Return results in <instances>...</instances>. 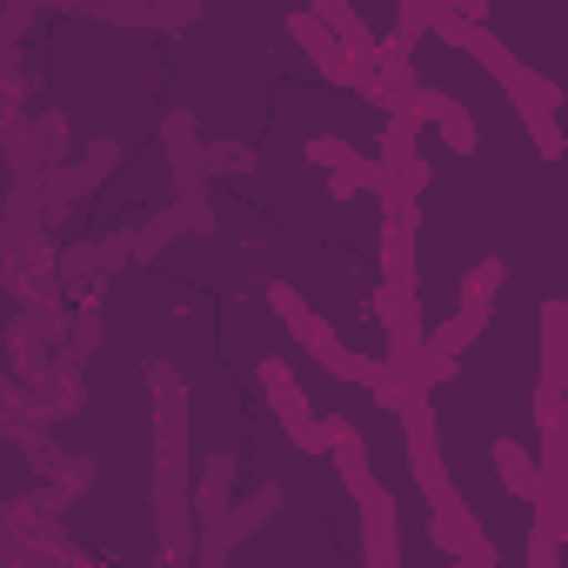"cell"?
Listing matches in <instances>:
<instances>
[{"label":"cell","mask_w":568,"mask_h":568,"mask_svg":"<svg viewBox=\"0 0 568 568\" xmlns=\"http://www.w3.org/2000/svg\"><path fill=\"white\" fill-rule=\"evenodd\" d=\"M214 227V201L207 194H181L174 207H161L148 227H134V261H154L174 234H207Z\"/></svg>","instance_id":"7a4b0ae2"},{"label":"cell","mask_w":568,"mask_h":568,"mask_svg":"<svg viewBox=\"0 0 568 568\" xmlns=\"http://www.w3.org/2000/svg\"><path fill=\"white\" fill-rule=\"evenodd\" d=\"M402 428H408V475H415V488L428 495V508H448V501H462V495H455V481H448V462H442V428H435V408H428V395H408V408H402Z\"/></svg>","instance_id":"6da1fadb"},{"label":"cell","mask_w":568,"mask_h":568,"mask_svg":"<svg viewBox=\"0 0 568 568\" xmlns=\"http://www.w3.org/2000/svg\"><path fill=\"white\" fill-rule=\"evenodd\" d=\"M528 568H561V541L541 535V528H528Z\"/></svg>","instance_id":"ac0fdd59"},{"label":"cell","mask_w":568,"mask_h":568,"mask_svg":"<svg viewBox=\"0 0 568 568\" xmlns=\"http://www.w3.org/2000/svg\"><path fill=\"white\" fill-rule=\"evenodd\" d=\"M161 141L174 148V181H181V194H201V181L214 174V148H194V121H187V114H168V121H161Z\"/></svg>","instance_id":"8992f818"},{"label":"cell","mask_w":568,"mask_h":568,"mask_svg":"<svg viewBox=\"0 0 568 568\" xmlns=\"http://www.w3.org/2000/svg\"><path fill=\"white\" fill-rule=\"evenodd\" d=\"M495 475H501V488H508L515 501H535V495H541V462H535L515 435L495 442Z\"/></svg>","instance_id":"8fae6325"},{"label":"cell","mask_w":568,"mask_h":568,"mask_svg":"<svg viewBox=\"0 0 568 568\" xmlns=\"http://www.w3.org/2000/svg\"><path fill=\"white\" fill-rule=\"evenodd\" d=\"M481 328H488V315H468V308H455L448 322H435V328H428V362H422L428 388H435V382H455L462 348H468V342H481Z\"/></svg>","instance_id":"3957f363"},{"label":"cell","mask_w":568,"mask_h":568,"mask_svg":"<svg viewBox=\"0 0 568 568\" xmlns=\"http://www.w3.org/2000/svg\"><path fill=\"white\" fill-rule=\"evenodd\" d=\"M428 535H435V548L442 555H475V541H481V521L468 515V501H448V508H428Z\"/></svg>","instance_id":"7c38bea8"},{"label":"cell","mask_w":568,"mask_h":568,"mask_svg":"<svg viewBox=\"0 0 568 568\" xmlns=\"http://www.w3.org/2000/svg\"><path fill=\"white\" fill-rule=\"evenodd\" d=\"M227 488H234V455H214L194 481V515L201 528H234V508H227Z\"/></svg>","instance_id":"ba28073f"},{"label":"cell","mask_w":568,"mask_h":568,"mask_svg":"<svg viewBox=\"0 0 568 568\" xmlns=\"http://www.w3.org/2000/svg\"><path fill=\"white\" fill-rule=\"evenodd\" d=\"M68 348H74V362L101 348V315H94V308H81V315H74V342H68Z\"/></svg>","instance_id":"e0dca14e"},{"label":"cell","mask_w":568,"mask_h":568,"mask_svg":"<svg viewBox=\"0 0 568 568\" xmlns=\"http://www.w3.org/2000/svg\"><path fill=\"white\" fill-rule=\"evenodd\" d=\"M335 468H342V488L362 501V495H375L382 481H375V468H368V435L342 415V428H335Z\"/></svg>","instance_id":"9c48e42d"},{"label":"cell","mask_w":568,"mask_h":568,"mask_svg":"<svg viewBox=\"0 0 568 568\" xmlns=\"http://www.w3.org/2000/svg\"><path fill=\"white\" fill-rule=\"evenodd\" d=\"M34 148H41V168L54 174V168H68L61 154H68V114H41L34 121Z\"/></svg>","instance_id":"5bb4252c"},{"label":"cell","mask_w":568,"mask_h":568,"mask_svg":"<svg viewBox=\"0 0 568 568\" xmlns=\"http://www.w3.org/2000/svg\"><path fill=\"white\" fill-rule=\"evenodd\" d=\"M288 34H295V41H302V54L322 68V81H335V88H355V61H348V48H342V41H335V34L315 21V8H308V14H295V21H288Z\"/></svg>","instance_id":"5b68a950"},{"label":"cell","mask_w":568,"mask_h":568,"mask_svg":"<svg viewBox=\"0 0 568 568\" xmlns=\"http://www.w3.org/2000/svg\"><path fill=\"white\" fill-rule=\"evenodd\" d=\"M535 388L568 395V302H541V368Z\"/></svg>","instance_id":"52a82bcc"},{"label":"cell","mask_w":568,"mask_h":568,"mask_svg":"<svg viewBox=\"0 0 568 568\" xmlns=\"http://www.w3.org/2000/svg\"><path fill=\"white\" fill-rule=\"evenodd\" d=\"M375 161H382L388 174H402V168L415 161V128H402V121H388V128H382V154H375Z\"/></svg>","instance_id":"2e32d148"},{"label":"cell","mask_w":568,"mask_h":568,"mask_svg":"<svg viewBox=\"0 0 568 568\" xmlns=\"http://www.w3.org/2000/svg\"><path fill=\"white\" fill-rule=\"evenodd\" d=\"M302 154H308V161H315V168H322V174H348V168H355V161H362V154H355V148H348V141H342V134H315V141H308V148H302Z\"/></svg>","instance_id":"9a60e30c"},{"label":"cell","mask_w":568,"mask_h":568,"mask_svg":"<svg viewBox=\"0 0 568 568\" xmlns=\"http://www.w3.org/2000/svg\"><path fill=\"white\" fill-rule=\"evenodd\" d=\"M375 254H382V288H408L415 295V227H402V221H382V241H375Z\"/></svg>","instance_id":"30bf717a"},{"label":"cell","mask_w":568,"mask_h":568,"mask_svg":"<svg viewBox=\"0 0 568 568\" xmlns=\"http://www.w3.org/2000/svg\"><path fill=\"white\" fill-rule=\"evenodd\" d=\"M561 422H568V402H561Z\"/></svg>","instance_id":"d6986e66"},{"label":"cell","mask_w":568,"mask_h":568,"mask_svg":"<svg viewBox=\"0 0 568 568\" xmlns=\"http://www.w3.org/2000/svg\"><path fill=\"white\" fill-rule=\"evenodd\" d=\"M362 555H368V568H402V528H395V495L388 488L362 495Z\"/></svg>","instance_id":"277c9868"},{"label":"cell","mask_w":568,"mask_h":568,"mask_svg":"<svg viewBox=\"0 0 568 568\" xmlns=\"http://www.w3.org/2000/svg\"><path fill=\"white\" fill-rule=\"evenodd\" d=\"M501 281H508V267L488 254V261H475L468 274H462V302L455 308H468V315H488L495 308V295H501Z\"/></svg>","instance_id":"4fadbf2b"}]
</instances>
